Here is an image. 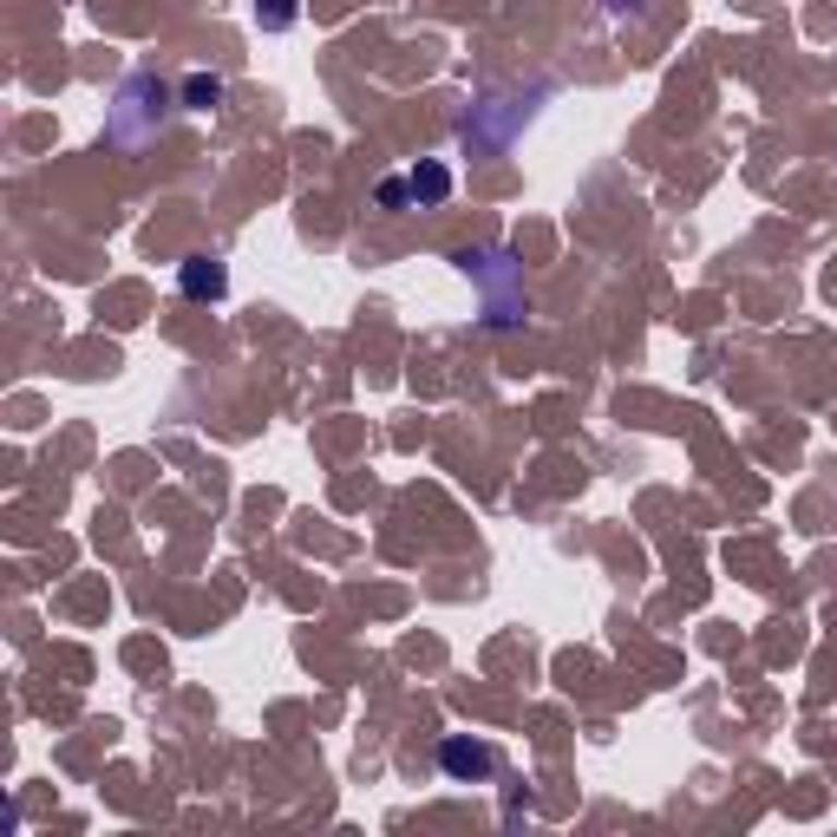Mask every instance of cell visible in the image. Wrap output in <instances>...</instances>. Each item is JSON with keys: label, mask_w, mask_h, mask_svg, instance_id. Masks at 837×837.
Listing matches in <instances>:
<instances>
[{"label": "cell", "mask_w": 837, "mask_h": 837, "mask_svg": "<svg viewBox=\"0 0 837 837\" xmlns=\"http://www.w3.org/2000/svg\"><path fill=\"white\" fill-rule=\"evenodd\" d=\"M183 98H190L196 111H210V105L223 98V85H216V79H190V85H183Z\"/></svg>", "instance_id": "277c9868"}, {"label": "cell", "mask_w": 837, "mask_h": 837, "mask_svg": "<svg viewBox=\"0 0 837 837\" xmlns=\"http://www.w3.org/2000/svg\"><path fill=\"white\" fill-rule=\"evenodd\" d=\"M177 288H183V295H196V301H223V288H229V268H223L216 255H190V262L177 268Z\"/></svg>", "instance_id": "6da1fadb"}, {"label": "cell", "mask_w": 837, "mask_h": 837, "mask_svg": "<svg viewBox=\"0 0 837 837\" xmlns=\"http://www.w3.org/2000/svg\"><path fill=\"white\" fill-rule=\"evenodd\" d=\"M406 183H412V196H419V203H445V196H452V170H445V164H432V157H426V164H412V177H406Z\"/></svg>", "instance_id": "3957f363"}, {"label": "cell", "mask_w": 837, "mask_h": 837, "mask_svg": "<svg viewBox=\"0 0 837 837\" xmlns=\"http://www.w3.org/2000/svg\"><path fill=\"white\" fill-rule=\"evenodd\" d=\"M262 20H268V26H288V20H295V0H262Z\"/></svg>", "instance_id": "5b68a950"}, {"label": "cell", "mask_w": 837, "mask_h": 837, "mask_svg": "<svg viewBox=\"0 0 837 837\" xmlns=\"http://www.w3.org/2000/svg\"><path fill=\"white\" fill-rule=\"evenodd\" d=\"M406 196H412V183H399V177L380 183V203H406Z\"/></svg>", "instance_id": "8992f818"}, {"label": "cell", "mask_w": 837, "mask_h": 837, "mask_svg": "<svg viewBox=\"0 0 837 837\" xmlns=\"http://www.w3.org/2000/svg\"><path fill=\"white\" fill-rule=\"evenodd\" d=\"M439 766L452 773V779H491V746H478V740H445L439 746Z\"/></svg>", "instance_id": "7a4b0ae2"}]
</instances>
